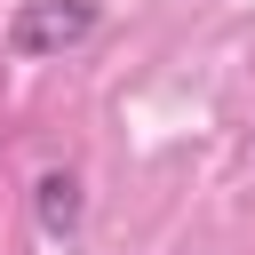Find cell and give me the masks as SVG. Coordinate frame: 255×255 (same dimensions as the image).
<instances>
[{"label":"cell","instance_id":"obj_2","mask_svg":"<svg viewBox=\"0 0 255 255\" xmlns=\"http://www.w3.org/2000/svg\"><path fill=\"white\" fill-rule=\"evenodd\" d=\"M32 215H40V231H48V239H72V231H80V215H88L80 175H72V167H48V175L32 183Z\"/></svg>","mask_w":255,"mask_h":255},{"label":"cell","instance_id":"obj_1","mask_svg":"<svg viewBox=\"0 0 255 255\" xmlns=\"http://www.w3.org/2000/svg\"><path fill=\"white\" fill-rule=\"evenodd\" d=\"M96 32V0H24L8 16V56H64Z\"/></svg>","mask_w":255,"mask_h":255}]
</instances>
